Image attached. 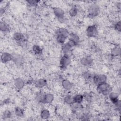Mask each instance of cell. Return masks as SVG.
<instances>
[{
    "mask_svg": "<svg viewBox=\"0 0 121 121\" xmlns=\"http://www.w3.org/2000/svg\"><path fill=\"white\" fill-rule=\"evenodd\" d=\"M97 91L104 95H109L112 91V88L106 82L100 83L97 85Z\"/></svg>",
    "mask_w": 121,
    "mask_h": 121,
    "instance_id": "1",
    "label": "cell"
},
{
    "mask_svg": "<svg viewBox=\"0 0 121 121\" xmlns=\"http://www.w3.org/2000/svg\"><path fill=\"white\" fill-rule=\"evenodd\" d=\"M88 15L90 17H94L97 16L99 12V7L96 4H92L89 6L88 9Z\"/></svg>",
    "mask_w": 121,
    "mask_h": 121,
    "instance_id": "2",
    "label": "cell"
},
{
    "mask_svg": "<svg viewBox=\"0 0 121 121\" xmlns=\"http://www.w3.org/2000/svg\"><path fill=\"white\" fill-rule=\"evenodd\" d=\"M71 60L69 54H64L60 60V67L62 69H66L70 64Z\"/></svg>",
    "mask_w": 121,
    "mask_h": 121,
    "instance_id": "3",
    "label": "cell"
},
{
    "mask_svg": "<svg viewBox=\"0 0 121 121\" xmlns=\"http://www.w3.org/2000/svg\"><path fill=\"white\" fill-rule=\"evenodd\" d=\"M86 34L88 37H95L98 34L97 27L95 25L88 26L86 29Z\"/></svg>",
    "mask_w": 121,
    "mask_h": 121,
    "instance_id": "4",
    "label": "cell"
},
{
    "mask_svg": "<svg viewBox=\"0 0 121 121\" xmlns=\"http://www.w3.org/2000/svg\"><path fill=\"white\" fill-rule=\"evenodd\" d=\"M106 79V76L104 74L95 75L92 78L94 83L97 85L100 83L105 82Z\"/></svg>",
    "mask_w": 121,
    "mask_h": 121,
    "instance_id": "5",
    "label": "cell"
},
{
    "mask_svg": "<svg viewBox=\"0 0 121 121\" xmlns=\"http://www.w3.org/2000/svg\"><path fill=\"white\" fill-rule=\"evenodd\" d=\"M13 60V55L9 53L4 52L1 55V60L3 63H7Z\"/></svg>",
    "mask_w": 121,
    "mask_h": 121,
    "instance_id": "6",
    "label": "cell"
},
{
    "mask_svg": "<svg viewBox=\"0 0 121 121\" xmlns=\"http://www.w3.org/2000/svg\"><path fill=\"white\" fill-rule=\"evenodd\" d=\"M93 59L90 56H85L83 57L81 60V63L85 66H89L93 63Z\"/></svg>",
    "mask_w": 121,
    "mask_h": 121,
    "instance_id": "7",
    "label": "cell"
},
{
    "mask_svg": "<svg viewBox=\"0 0 121 121\" xmlns=\"http://www.w3.org/2000/svg\"><path fill=\"white\" fill-rule=\"evenodd\" d=\"M53 12L58 19L64 17V12L63 10L60 8H54L53 9Z\"/></svg>",
    "mask_w": 121,
    "mask_h": 121,
    "instance_id": "8",
    "label": "cell"
},
{
    "mask_svg": "<svg viewBox=\"0 0 121 121\" xmlns=\"http://www.w3.org/2000/svg\"><path fill=\"white\" fill-rule=\"evenodd\" d=\"M45 94L43 92H40L36 95L35 99L39 103H45Z\"/></svg>",
    "mask_w": 121,
    "mask_h": 121,
    "instance_id": "9",
    "label": "cell"
},
{
    "mask_svg": "<svg viewBox=\"0 0 121 121\" xmlns=\"http://www.w3.org/2000/svg\"><path fill=\"white\" fill-rule=\"evenodd\" d=\"M14 63L17 66H20L23 63V57L19 55H13V60Z\"/></svg>",
    "mask_w": 121,
    "mask_h": 121,
    "instance_id": "10",
    "label": "cell"
},
{
    "mask_svg": "<svg viewBox=\"0 0 121 121\" xmlns=\"http://www.w3.org/2000/svg\"><path fill=\"white\" fill-rule=\"evenodd\" d=\"M14 85L17 89H20L24 86V82L21 78H17L14 80Z\"/></svg>",
    "mask_w": 121,
    "mask_h": 121,
    "instance_id": "11",
    "label": "cell"
},
{
    "mask_svg": "<svg viewBox=\"0 0 121 121\" xmlns=\"http://www.w3.org/2000/svg\"><path fill=\"white\" fill-rule=\"evenodd\" d=\"M109 97L111 101L115 104L119 100H118V96L117 93L115 92H111L109 94Z\"/></svg>",
    "mask_w": 121,
    "mask_h": 121,
    "instance_id": "12",
    "label": "cell"
},
{
    "mask_svg": "<svg viewBox=\"0 0 121 121\" xmlns=\"http://www.w3.org/2000/svg\"><path fill=\"white\" fill-rule=\"evenodd\" d=\"M61 84L63 87L67 90H70L72 87V83L67 79H64L62 81Z\"/></svg>",
    "mask_w": 121,
    "mask_h": 121,
    "instance_id": "13",
    "label": "cell"
},
{
    "mask_svg": "<svg viewBox=\"0 0 121 121\" xmlns=\"http://www.w3.org/2000/svg\"><path fill=\"white\" fill-rule=\"evenodd\" d=\"M55 34H56V38L57 42L59 43L63 44L67 37L64 35L59 33H55Z\"/></svg>",
    "mask_w": 121,
    "mask_h": 121,
    "instance_id": "14",
    "label": "cell"
},
{
    "mask_svg": "<svg viewBox=\"0 0 121 121\" xmlns=\"http://www.w3.org/2000/svg\"><path fill=\"white\" fill-rule=\"evenodd\" d=\"M13 38L17 42H22L24 39V36L23 34L17 32L14 34Z\"/></svg>",
    "mask_w": 121,
    "mask_h": 121,
    "instance_id": "15",
    "label": "cell"
},
{
    "mask_svg": "<svg viewBox=\"0 0 121 121\" xmlns=\"http://www.w3.org/2000/svg\"><path fill=\"white\" fill-rule=\"evenodd\" d=\"M47 84L46 80L44 79H39L37 80L35 82V86L38 87H43L46 86Z\"/></svg>",
    "mask_w": 121,
    "mask_h": 121,
    "instance_id": "16",
    "label": "cell"
},
{
    "mask_svg": "<svg viewBox=\"0 0 121 121\" xmlns=\"http://www.w3.org/2000/svg\"><path fill=\"white\" fill-rule=\"evenodd\" d=\"M9 26L4 22H1L0 23V30L3 32H8L9 30Z\"/></svg>",
    "mask_w": 121,
    "mask_h": 121,
    "instance_id": "17",
    "label": "cell"
},
{
    "mask_svg": "<svg viewBox=\"0 0 121 121\" xmlns=\"http://www.w3.org/2000/svg\"><path fill=\"white\" fill-rule=\"evenodd\" d=\"M72 109L74 112H77L79 111L82 109L83 108L82 105H81V103H73L71 104Z\"/></svg>",
    "mask_w": 121,
    "mask_h": 121,
    "instance_id": "18",
    "label": "cell"
},
{
    "mask_svg": "<svg viewBox=\"0 0 121 121\" xmlns=\"http://www.w3.org/2000/svg\"><path fill=\"white\" fill-rule=\"evenodd\" d=\"M53 99H54V96L51 93H48L45 94V103L50 104L53 101Z\"/></svg>",
    "mask_w": 121,
    "mask_h": 121,
    "instance_id": "19",
    "label": "cell"
},
{
    "mask_svg": "<svg viewBox=\"0 0 121 121\" xmlns=\"http://www.w3.org/2000/svg\"><path fill=\"white\" fill-rule=\"evenodd\" d=\"M84 99V96L81 94H78L73 96L74 103H81Z\"/></svg>",
    "mask_w": 121,
    "mask_h": 121,
    "instance_id": "20",
    "label": "cell"
},
{
    "mask_svg": "<svg viewBox=\"0 0 121 121\" xmlns=\"http://www.w3.org/2000/svg\"><path fill=\"white\" fill-rule=\"evenodd\" d=\"M56 33H59L61 35H62L66 36L67 38L69 36V33L68 31L64 28H60L57 30Z\"/></svg>",
    "mask_w": 121,
    "mask_h": 121,
    "instance_id": "21",
    "label": "cell"
},
{
    "mask_svg": "<svg viewBox=\"0 0 121 121\" xmlns=\"http://www.w3.org/2000/svg\"><path fill=\"white\" fill-rule=\"evenodd\" d=\"M41 117L44 119H48L50 117V113L49 111L47 109H43L41 112Z\"/></svg>",
    "mask_w": 121,
    "mask_h": 121,
    "instance_id": "22",
    "label": "cell"
},
{
    "mask_svg": "<svg viewBox=\"0 0 121 121\" xmlns=\"http://www.w3.org/2000/svg\"><path fill=\"white\" fill-rule=\"evenodd\" d=\"M69 40H72L76 42L77 43L79 42V36L75 33H71L69 34Z\"/></svg>",
    "mask_w": 121,
    "mask_h": 121,
    "instance_id": "23",
    "label": "cell"
},
{
    "mask_svg": "<svg viewBox=\"0 0 121 121\" xmlns=\"http://www.w3.org/2000/svg\"><path fill=\"white\" fill-rule=\"evenodd\" d=\"M32 50H33V51L37 55L41 54L42 53V48L39 46H38L37 45H34L33 47Z\"/></svg>",
    "mask_w": 121,
    "mask_h": 121,
    "instance_id": "24",
    "label": "cell"
},
{
    "mask_svg": "<svg viewBox=\"0 0 121 121\" xmlns=\"http://www.w3.org/2000/svg\"><path fill=\"white\" fill-rule=\"evenodd\" d=\"M64 101L65 103L71 104L72 103H74L73 102V96H72L70 95H67L64 98Z\"/></svg>",
    "mask_w": 121,
    "mask_h": 121,
    "instance_id": "25",
    "label": "cell"
},
{
    "mask_svg": "<svg viewBox=\"0 0 121 121\" xmlns=\"http://www.w3.org/2000/svg\"><path fill=\"white\" fill-rule=\"evenodd\" d=\"M15 113L18 117H22L24 115V111L21 108L17 107L15 109Z\"/></svg>",
    "mask_w": 121,
    "mask_h": 121,
    "instance_id": "26",
    "label": "cell"
},
{
    "mask_svg": "<svg viewBox=\"0 0 121 121\" xmlns=\"http://www.w3.org/2000/svg\"><path fill=\"white\" fill-rule=\"evenodd\" d=\"M121 49L119 47H115L113 48L111 52V54L112 56H118L120 54Z\"/></svg>",
    "mask_w": 121,
    "mask_h": 121,
    "instance_id": "27",
    "label": "cell"
},
{
    "mask_svg": "<svg viewBox=\"0 0 121 121\" xmlns=\"http://www.w3.org/2000/svg\"><path fill=\"white\" fill-rule=\"evenodd\" d=\"M70 49L71 48L67 44V43H63V44L62 45V50L64 54H68V53H69Z\"/></svg>",
    "mask_w": 121,
    "mask_h": 121,
    "instance_id": "28",
    "label": "cell"
},
{
    "mask_svg": "<svg viewBox=\"0 0 121 121\" xmlns=\"http://www.w3.org/2000/svg\"><path fill=\"white\" fill-rule=\"evenodd\" d=\"M78 9L76 7H74L72 8L69 11V14L71 17L76 16L78 12Z\"/></svg>",
    "mask_w": 121,
    "mask_h": 121,
    "instance_id": "29",
    "label": "cell"
},
{
    "mask_svg": "<svg viewBox=\"0 0 121 121\" xmlns=\"http://www.w3.org/2000/svg\"><path fill=\"white\" fill-rule=\"evenodd\" d=\"M83 77L86 80H89L93 78L91 74L88 71H85L83 73Z\"/></svg>",
    "mask_w": 121,
    "mask_h": 121,
    "instance_id": "30",
    "label": "cell"
},
{
    "mask_svg": "<svg viewBox=\"0 0 121 121\" xmlns=\"http://www.w3.org/2000/svg\"><path fill=\"white\" fill-rule=\"evenodd\" d=\"M12 115V113L9 110H6L3 112V117L4 118H9L11 117Z\"/></svg>",
    "mask_w": 121,
    "mask_h": 121,
    "instance_id": "31",
    "label": "cell"
},
{
    "mask_svg": "<svg viewBox=\"0 0 121 121\" xmlns=\"http://www.w3.org/2000/svg\"><path fill=\"white\" fill-rule=\"evenodd\" d=\"M83 96H84V98L86 100V101H87L88 102L91 101V100L92 99V96L91 94H90L89 93H86Z\"/></svg>",
    "mask_w": 121,
    "mask_h": 121,
    "instance_id": "32",
    "label": "cell"
},
{
    "mask_svg": "<svg viewBox=\"0 0 121 121\" xmlns=\"http://www.w3.org/2000/svg\"><path fill=\"white\" fill-rule=\"evenodd\" d=\"M38 1L37 0H27V2L31 6H35L37 5V4L38 3Z\"/></svg>",
    "mask_w": 121,
    "mask_h": 121,
    "instance_id": "33",
    "label": "cell"
},
{
    "mask_svg": "<svg viewBox=\"0 0 121 121\" xmlns=\"http://www.w3.org/2000/svg\"><path fill=\"white\" fill-rule=\"evenodd\" d=\"M67 43L71 48L75 46L76 45V44H77L76 42H75L74 41L71 40H69V41Z\"/></svg>",
    "mask_w": 121,
    "mask_h": 121,
    "instance_id": "34",
    "label": "cell"
},
{
    "mask_svg": "<svg viewBox=\"0 0 121 121\" xmlns=\"http://www.w3.org/2000/svg\"><path fill=\"white\" fill-rule=\"evenodd\" d=\"M114 28L118 31H119V32L121 31V22L120 21H118L115 24L114 26Z\"/></svg>",
    "mask_w": 121,
    "mask_h": 121,
    "instance_id": "35",
    "label": "cell"
},
{
    "mask_svg": "<svg viewBox=\"0 0 121 121\" xmlns=\"http://www.w3.org/2000/svg\"><path fill=\"white\" fill-rule=\"evenodd\" d=\"M5 12V9L4 8H1L0 9V15L1 16L4 13V12Z\"/></svg>",
    "mask_w": 121,
    "mask_h": 121,
    "instance_id": "36",
    "label": "cell"
}]
</instances>
